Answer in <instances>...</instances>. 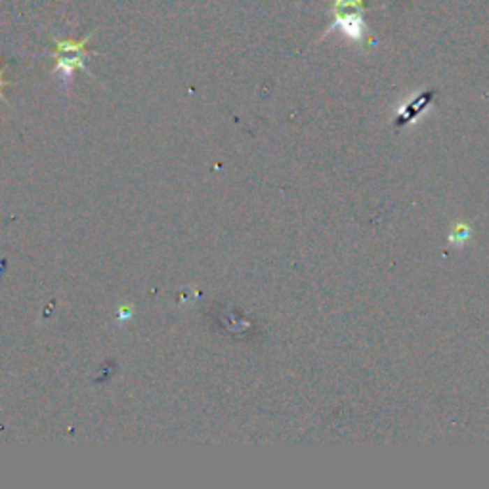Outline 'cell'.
I'll use <instances>...</instances> for the list:
<instances>
[{
  "label": "cell",
  "instance_id": "cell-4",
  "mask_svg": "<svg viewBox=\"0 0 489 489\" xmlns=\"http://www.w3.org/2000/svg\"><path fill=\"white\" fill-rule=\"evenodd\" d=\"M129 314H132V308H130V309H122L121 317H126V316H129Z\"/></svg>",
  "mask_w": 489,
  "mask_h": 489
},
{
  "label": "cell",
  "instance_id": "cell-3",
  "mask_svg": "<svg viewBox=\"0 0 489 489\" xmlns=\"http://www.w3.org/2000/svg\"><path fill=\"white\" fill-rule=\"evenodd\" d=\"M2 75H4V69H0V98H2V88L6 85V80L2 79Z\"/></svg>",
  "mask_w": 489,
  "mask_h": 489
},
{
  "label": "cell",
  "instance_id": "cell-1",
  "mask_svg": "<svg viewBox=\"0 0 489 489\" xmlns=\"http://www.w3.org/2000/svg\"><path fill=\"white\" fill-rule=\"evenodd\" d=\"M90 36L92 35L85 36V38H80L77 43L69 41V38L67 41H59V38L54 41V46H56V52H54V56H56L54 73L61 75L64 82H69L73 79V73L77 71V69H85V58L88 56L87 44L90 41Z\"/></svg>",
  "mask_w": 489,
  "mask_h": 489
},
{
  "label": "cell",
  "instance_id": "cell-2",
  "mask_svg": "<svg viewBox=\"0 0 489 489\" xmlns=\"http://www.w3.org/2000/svg\"><path fill=\"white\" fill-rule=\"evenodd\" d=\"M432 98H434V92H426L423 94V96H418L417 100L413 101V103H409L407 108L403 109V113L396 119V126H403V124H407V122H411L415 117L421 113V111H425L426 105H430Z\"/></svg>",
  "mask_w": 489,
  "mask_h": 489
}]
</instances>
